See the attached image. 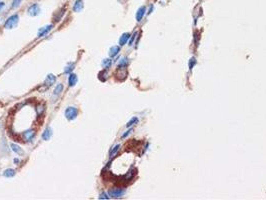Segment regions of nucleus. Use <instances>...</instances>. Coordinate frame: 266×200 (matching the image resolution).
<instances>
[{
    "label": "nucleus",
    "mask_w": 266,
    "mask_h": 200,
    "mask_svg": "<svg viewBox=\"0 0 266 200\" xmlns=\"http://www.w3.org/2000/svg\"><path fill=\"white\" fill-rule=\"evenodd\" d=\"M18 21H19V16L17 14L11 15L10 17H8L7 20L4 23V27L6 29H13L15 26L18 24Z\"/></svg>",
    "instance_id": "obj_1"
},
{
    "label": "nucleus",
    "mask_w": 266,
    "mask_h": 200,
    "mask_svg": "<svg viewBox=\"0 0 266 200\" xmlns=\"http://www.w3.org/2000/svg\"><path fill=\"white\" fill-rule=\"evenodd\" d=\"M124 194H125V189L119 188V187L111 188V189H109V191H108V195H109L110 197H113V198L122 197Z\"/></svg>",
    "instance_id": "obj_2"
},
{
    "label": "nucleus",
    "mask_w": 266,
    "mask_h": 200,
    "mask_svg": "<svg viewBox=\"0 0 266 200\" xmlns=\"http://www.w3.org/2000/svg\"><path fill=\"white\" fill-rule=\"evenodd\" d=\"M78 110L75 107H67L65 110V117L68 120H73L77 117Z\"/></svg>",
    "instance_id": "obj_3"
},
{
    "label": "nucleus",
    "mask_w": 266,
    "mask_h": 200,
    "mask_svg": "<svg viewBox=\"0 0 266 200\" xmlns=\"http://www.w3.org/2000/svg\"><path fill=\"white\" fill-rule=\"evenodd\" d=\"M27 13L30 16H37L40 13V7L37 3H34L32 5H30L27 9Z\"/></svg>",
    "instance_id": "obj_4"
},
{
    "label": "nucleus",
    "mask_w": 266,
    "mask_h": 200,
    "mask_svg": "<svg viewBox=\"0 0 266 200\" xmlns=\"http://www.w3.org/2000/svg\"><path fill=\"white\" fill-rule=\"evenodd\" d=\"M22 136H23V139H24L25 141H31V140L33 139V137L35 136V131L32 130V129L26 130V131L23 132Z\"/></svg>",
    "instance_id": "obj_5"
},
{
    "label": "nucleus",
    "mask_w": 266,
    "mask_h": 200,
    "mask_svg": "<svg viewBox=\"0 0 266 200\" xmlns=\"http://www.w3.org/2000/svg\"><path fill=\"white\" fill-rule=\"evenodd\" d=\"M84 7V4H83V1L82 0H76V1L74 2L73 4V7H72V9H73L74 12H81L83 9Z\"/></svg>",
    "instance_id": "obj_6"
},
{
    "label": "nucleus",
    "mask_w": 266,
    "mask_h": 200,
    "mask_svg": "<svg viewBox=\"0 0 266 200\" xmlns=\"http://www.w3.org/2000/svg\"><path fill=\"white\" fill-rule=\"evenodd\" d=\"M52 28H53V25H48V26H45V27L40 28L39 31H38V34H37L38 37H43V36H45V35H46Z\"/></svg>",
    "instance_id": "obj_7"
},
{
    "label": "nucleus",
    "mask_w": 266,
    "mask_h": 200,
    "mask_svg": "<svg viewBox=\"0 0 266 200\" xmlns=\"http://www.w3.org/2000/svg\"><path fill=\"white\" fill-rule=\"evenodd\" d=\"M145 12H146V7L145 6H141L136 12V20L137 21H141V19L143 18V16L145 15Z\"/></svg>",
    "instance_id": "obj_8"
},
{
    "label": "nucleus",
    "mask_w": 266,
    "mask_h": 200,
    "mask_svg": "<svg viewBox=\"0 0 266 200\" xmlns=\"http://www.w3.org/2000/svg\"><path fill=\"white\" fill-rule=\"evenodd\" d=\"M51 136H52V128L47 127L46 129L44 130L43 134H42V139L47 141V140H49L51 138Z\"/></svg>",
    "instance_id": "obj_9"
},
{
    "label": "nucleus",
    "mask_w": 266,
    "mask_h": 200,
    "mask_svg": "<svg viewBox=\"0 0 266 200\" xmlns=\"http://www.w3.org/2000/svg\"><path fill=\"white\" fill-rule=\"evenodd\" d=\"M77 80H78L77 75H75V74H73V73H70L69 78H68V84H69V86H70V87L75 86L76 83H77Z\"/></svg>",
    "instance_id": "obj_10"
},
{
    "label": "nucleus",
    "mask_w": 266,
    "mask_h": 200,
    "mask_svg": "<svg viewBox=\"0 0 266 200\" xmlns=\"http://www.w3.org/2000/svg\"><path fill=\"white\" fill-rule=\"evenodd\" d=\"M129 38H130V34H129V33H123L122 35H121L120 39H119V45H120V46L125 45V44L127 43V41H128Z\"/></svg>",
    "instance_id": "obj_11"
},
{
    "label": "nucleus",
    "mask_w": 266,
    "mask_h": 200,
    "mask_svg": "<svg viewBox=\"0 0 266 200\" xmlns=\"http://www.w3.org/2000/svg\"><path fill=\"white\" fill-rule=\"evenodd\" d=\"M55 80H56V77L54 76L53 74H49V75H47L46 80H45V84H46V85L49 87V86H51L54 82H55Z\"/></svg>",
    "instance_id": "obj_12"
},
{
    "label": "nucleus",
    "mask_w": 266,
    "mask_h": 200,
    "mask_svg": "<svg viewBox=\"0 0 266 200\" xmlns=\"http://www.w3.org/2000/svg\"><path fill=\"white\" fill-rule=\"evenodd\" d=\"M119 52H120V47L119 46H113V47H111L110 50H109V56L115 57Z\"/></svg>",
    "instance_id": "obj_13"
},
{
    "label": "nucleus",
    "mask_w": 266,
    "mask_h": 200,
    "mask_svg": "<svg viewBox=\"0 0 266 200\" xmlns=\"http://www.w3.org/2000/svg\"><path fill=\"white\" fill-rule=\"evenodd\" d=\"M11 148H12V150L14 151L15 153H17V154H23V151H22V149L20 148V146H18L17 144L11 143Z\"/></svg>",
    "instance_id": "obj_14"
},
{
    "label": "nucleus",
    "mask_w": 266,
    "mask_h": 200,
    "mask_svg": "<svg viewBox=\"0 0 266 200\" xmlns=\"http://www.w3.org/2000/svg\"><path fill=\"white\" fill-rule=\"evenodd\" d=\"M3 175L5 177H13L15 175V170L11 169V168H9V169H6L5 171L3 172Z\"/></svg>",
    "instance_id": "obj_15"
},
{
    "label": "nucleus",
    "mask_w": 266,
    "mask_h": 200,
    "mask_svg": "<svg viewBox=\"0 0 266 200\" xmlns=\"http://www.w3.org/2000/svg\"><path fill=\"white\" fill-rule=\"evenodd\" d=\"M127 64H128V59L127 58H122L120 60L119 63H118V68L119 69H124Z\"/></svg>",
    "instance_id": "obj_16"
},
{
    "label": "nucleus",
    "mask_w": 266,
    "mask_h": 200,
    "mask_svg": "<svg viewBox=\"0 0 266 200\" xmlns=\"http://www.w3.org/2000/svg\"><path fill=\"white\" fill-rule=\"evenodd\" d=\"M62 91H63V85L62 84H57L55 88H54V94L58 95V94H60Z\"/></svg>",
    "instance_id": "obj_17"
},
{
    "label": "nucleus",
    "mask_w": 266,
    "mask_h": 200,
    "mask_svg": "<svg viewBox=\"0 0 266 200\" xmlns=\"http://www.w3.org/2000/svg\"><path fill=\"white\" fill-rule=\"evenodd\" d=\"M111 64H112V60L111 59H104L102 61V65H103V67H104L105 69H109Z\"/></svg>",
    "instance_id": "obj_18"
},
{
    "label": "nucleus",
    "mask_w": 266,
    "mask_h": 200,
    "mask_svg": "<svg viewBox=\"0 0 266 200\" xmlns=\"http://www.w3.org/2000/svg\"><path fill=\"white\" fill-rule=\"evenodd\" d=\"M74 67H75V63H69V64L65 67L64 73H71V71L74 69Z\"/></svg>",
    "instance_id": "obj_19"
},
{
    "label": "nucleus",
    "mask_w": 266,
    "mask_h": 200,
    "mask_svg": "<svg viewBox=\"0 0 266 200\" xmlns=\"http://www.w3.org/2000/svg\"><path fill=\"white\" fill-rule=\"evenodd\" d=\"M119 148H120V145H119V144H117V145H115L114 147L111 149L110 153H109V155H110V158H112V157L114 156V155L117 153V151L119 150Z\"/></svg>",
    "instance_id": "obj_20"
},
{
    "label": "nucleus",
    "mask_w": 266,
    "mask_h": 200,
    "mask_svg": "<svg viewBox=\"0 0 266 200\" xmlns=\"http://www.w3.org/2000/svg\"><path fill=\"white\" fill-rule=\"evenodd\" d=\"M138 122V118L137 117H133V118H131L130 119V121L126 124V127H130V126H132V125H134L135 123H137Z\"/></svg>",
    "instance_id": "obj_21"
},
{
    "label": "nucleus",
    "mask_w": 266,
    "mask_h": 200,
    "mask_svg": "<svg viewBox=\"0 0 266 200\" xmlns=\"http://www.w3.org/2000/svg\"><path fill=\"white\" fill-rule=\"evenodd\" d=\"M22 2V0H12V3H11V7L12 8H17L20 6V4Z\"/></svg>",
    "instance_id": "obj_22"
},
{
    "label": "nucleus",
    "mask_w": 266,
    "mask_h": 200,
    "mask_svg": "<svg viewBox=\"0 0 266 200\" xmlns=\"http://www.w3.org/2000/svg\"><path fill=\"white\" fill-rule=\"evenodd\" d=\"M195 64H196V59L194 58V57H192V58L190 59V61H189V69L192 70Z\"/></svg>",
    "instance_id": "obj_23"
},
{
    "label": "nucleus",
    "mask_w": 266,
    "mask_h": 200,
    "mask_svg": "<svg viewBox=\"0 0 266 200\" xmlns=\"http://www.w3.org/2000/svg\"><path fill=\"white\" fill-rule=\"evenodd\" d=\"M136 35H137V32H134V33H133V35L131 36V38H130V40H129V45H130V46H131L132 44H133L135 38H136Z\"/></svg>",
    "instance_id": "obj_24"
},
{
    "label": "nucleus",
    "mask_w": 266,
    "mask_h": 200,
    "mask_svg": "<svg viewBox=\"0 0 266 200\" xmlns=\"http://www.w3.org/2000/svg\"><path fill=\"white\" fill-rule=\"evenodd\" d=\"M45 109H44V106L43 105H39V106H37V113L39 114V115H41L42 113H43V111H44Z\"/></svg>",
    "instance_id": "obj_25"
},
{
    "label": "nucleus",
    "mask_w": 266,
    "mask_h": 200,
    "mask_svg": "<svg viewBox=\"0 0 266 200\" xmlns=\"http://www.w3.org/2000/svg\"><path fill=\"white\" fill-rule=\"evenodd\" d=\"M132 131H133V129H132V128H130V129H129L128 131H126V132L124 133V134L122 135V138H125V137H127V136H128V135L130 134V133L132 132Z\"/></svg>",
    "instance_id": "obj_26"
},
{
    "label": "nucleus",
    "mask_w": 266,
    "mask_h": 200,
    "mask_svg": "<svg viewBox=\"0 0 266 200\" xmlns=\"http://www.w3.org/2000/svg\"><path fill=\"white\" fill-rule=\"evenodd\" d=\"M108 198H109V197H108L105 193H101L100 196H99V199H108Z\"/></svg>",
    "instance_id": "obj_27"
},
{
    "label": "nucleus",
    "mask_w": 266,
    "mask_h": 200,
    "mask_svg": "<svg viewBox=\"0 0 266 200\" xmlns=\"http://www.w3.org/2000/svg\"><path fill=\"white\" fill-rule=\"evenodd\" d=\"M4 6H5V3L2 2V1H0V10H2L4 8Z\"/></svg>",
    "instance_id": "obj_28"
},
{
    "label": "nucleus",
    "mask_w": 266,
    "mask_h": 200,
    "mask_svg": "<svg viewBox=\"0 0 266 200\" xmlns=\"http://www.w3.org/2000/svg\"><path fill=\"white\" fill-rule=\"evenodd\" d=\"M153 8H154V6H153V5H150V7H149V11H148V14H150V13H152Z\"/></svg>",
    "instance_id": "obj_29"
}]
</instances>
